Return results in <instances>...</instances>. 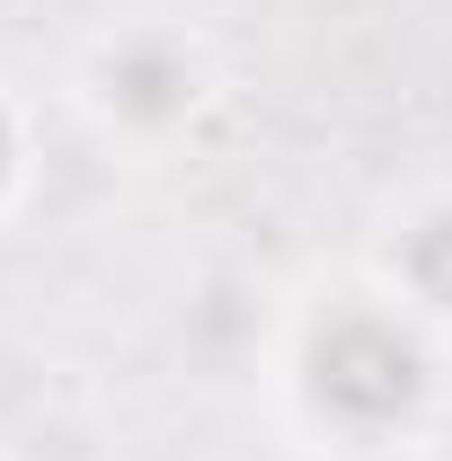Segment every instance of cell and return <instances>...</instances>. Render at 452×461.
<instances>
[{"mask_svg": "<svg viewBox=\"0 0 452 461\" xmlns=\"http://www.w3.org/2000/svg\"><path fill=\"white\" fill-rule=\"evenodd\" d=\"M302 400L338 435H391L426 400V346L408 320L373 311V302H346L302 346Z\"/></svg>", "mask_w": 452, "mask_h": 461, "instance_id": "obj_1", "label": "cell"}, {"mask_svg": "<svg viewBox=\"0 0 452 461\" xmlns=\"http://www.w3.org/2000/svg\"><path fill=\"white\" fill-rule=\"evenodd\" d=\"M98 107L124 115V124H177L195 107V62L177 54L169 36H124L98 62Z\"/></svg>", "mask_w": 452, "mask_h": 461, "instance_id": "obj_2", "label": "cell"}, {"mask_svg": "<svg viewBox=\"0 0 452 461\" xmlns=\"http://www.w3.org/2000/svg\"><path fill=\"white\" fill-rule=\"evenodd\" d=\"M399 285L417 293V311L452 320V204H426L399 230Z\"/></svg>", "mask_w": 452, "mask_h": 461, "instance_id": "obj_3", "label": "cell"}, {"mask_svg": "<svg viewBox=\"0 0 452 461\" xmlns=\"http://www.w3.org/2000/svg\"><path fill=\"white\" fill-rule=\"evenodd\" d=\"M9 160H18V133H9V115H0V186H9Z\"/></svg>", "mask_w": 452, "mask_h": 461, "instance_id": "obj_4", "label": "cell"}]
</instances>
